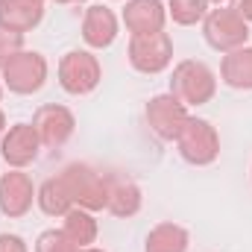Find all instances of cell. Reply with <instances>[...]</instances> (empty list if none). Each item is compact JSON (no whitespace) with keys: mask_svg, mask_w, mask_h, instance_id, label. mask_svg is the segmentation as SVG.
<instances>
[{"mask_svg":"<svg viewBox=\"0 0 252 252\" xmlns=\"http://www.w3.org/2000/svg\"><path fill=\"white\" fill-rule=\"evenodd\" d=\"M170 94L179 97V103L188 106H199L214 94V73L211 67L202 62H182L173 73V85Z\"/></svg>","mask_w":252,"mask_h":252,"instance_id":"cell-1","label":"cell"},{"mask_svg":"<svg viewBox=\"0 0 252 252\" xmlns=\"http://www.w3.org/2000/svg\"><path fill=\"white\" fill-rule=\"evenodd\" d=\"M62 182L70 199H76L79 205H88V208H103L106 205V196H109V185L100 173H94L91 167L85 164H70L62 173Z\"/></svg>","mask_w":252,"mask_h":252,"instance_id":"cell-2","label":"cell"},{"mask_svg":"<svg viewBox=\"0 0 252 252\" xmlns=\"http://www.w3.org/2000/svg\"><path fill=\"white\" fill-rule=\"evenodd\" d=\"M250 30H247V21L235 12V9H214L205 21V38L211 47L217 50H232V47H241L247 41Z\"/></svg>","mask_w":252,"mask_h":252,"instance_id":"cell-3","label":"cell"},{"mask_svg":"<svg viewBox=\"0 0 252 252\" xmlns=\"http://www.w3.org/2000/svg\"><path fill=\"white\" fill-rule=\"evenodd\" d=\"M3 67H6V85L18 94H32L47 79V62L41 59V53H15Z\"/></svg>","mask_w":252,"mask_h":252,"instance_id":"cell-4","label":"cell"},{"mask_svg":"<svg viewBox=\"0 0 252 252\" xmlns=\"http://www.w3.org/2000/svg\"><path fill=\"white\" fill-rule=\"evenodd\" d=\"M173 56L170 38L164 32H144V35H132V47H129V59L138 70L144 73H158L161 67H167Z\"/></svg>","mask_w":252,"mask_h":252,"instance_id":"cell-5","label":"cell"},{"mask_svg":"<svg viewBox=\"0 0 252 252\" xmlns=\"http://www.w3.org/2000/svg\"><path fill=\"white\" fill-rule=\"evenodd\" d=\"M59 76H62V88L70 94H88L97 88L100 82V64L91 53L73 50L67 53L59 64Z\"/></svg>","mask_w":252,"mask_h":252,"instance_id":"cell-6","label":"cell"},{"mask_svg":"<svg viewBox=\"0 0 252 252\" xmlns=\"http://www.w3.org/2000/svg\"><path fill=\"white\" fill-rule=\"evenodd\" d=\"M179 144H182V156L193 161V164H208V161H214L217 158V150H220V144H217V132L211 129L208 121H190L182 126V132H179Z\"/></svg>","mask_w":252,"mask_h":252,"instance_id":"cell-7","label":"cell"},{"mask_svg":"<svg viewBox=\"0 0 252 252\" xmlns=\"http://www.w3.org/2000/svg\"><path fill=\"white\" fill-rule=\"evenodd\" d=\"M147 118H150V126L161 135V138H179L182 126L188 124V115L182 109V103L167 94V97H156L147 109Z\"/></svg>","mask_w":252,"mask_h":252,"instance_id":"cell-8","label":"cell"},{"mask_svg":"<svg viewBox=\"0 0 252 252\" xmlns=\"http://www.w3.org/2000/svg\"><path fill=\"white\" fill-rule=\"evenodd\" d=\"M38 132L35 126H27V124H18L9 129V135L3 138V158L9 164H30L38 153Z\"/></svg>","mask_w":252,"mask_h":252,"instance_id":"cell-9","label":"cell"},{"mask_svg":"<svg viewBox=\"0 0 252 252\" xmlns=\"http://www.w3.org/2000/svg\"><path fill=\"white\" fill-rule=\"evenodd\" d=\"M30 205H32V185H30V179L21 170L6 173L0 179V208H3V214L21 217Z\"/></svg>","mask_w":252,"mask_h":252,"instance_id":"cell-10","label":"cell"},{"mask_svg":"<svg viewBox=\"0 0 252 252\" xmlns=\"http://www.w3.org/2000/svg\"><path fill=\"white\" fill-rule=\"evenodd\" d=\"M35 132L44 144H64L73 132V115L64 106H44L35 115Z\"/></svg>","mask_w":252,"mask_h":252,"instance_id":"cell-11","label":"cell"},{"mask_svg":"<svg viewBox=\"0 0 252 252\" xmlns=\"http://www.w3.org/2000/svg\"><path fill=\"white\" fill-rule=\"evenodd\" d=\"M41 21V0H0V27L9 32H24Z\"/></svg>","mask_w":252,"mask_h":252,"instance_id":"cell-12","label":"cell"},{"mask_svg":"<svg viewBox=\"0 0 252 252\" xmlns=\"http://www.w3.org/2000/svg\"><path fill=\"white\" fill-rule=\"evenodd\" d=\"M126 27L132 30V35H144V32H161L164 24V6L158 0H132L124 12Z\"/></svg>","mask_w":252,"mask_h":252,"instance_id":"cell-13","label":"cell"},{"mask_svg":"<svg viewBox=\"0 0 252 252\" xmlns=\"http://www.w3.org/2000/svg\"><path fill=\"white\" fill-rule=\"evenodd\" d=\"M82 32H85V41L91 47H109L118 35V18L112 9L106 6H91L88 15H85V24H82Z\"/></svg>","mask_w":252,"mask_h":252,"instance_id":"cell-14","label":"cell"},{"mask_svg":"<svg viewBox=\"0 0 252 252\" xmlns=\"http://www.w3.org/2000/svg\"><path fill=\"white\" fill-rule=\"evenodd\" d=\"M109 185V196H106V208L115 211V214H135L141 208V190L132 179H115V182H106Z\"/></svg>","mask_w":252,"mask_h":252,"instance_id":"cell-15","label":"cell"},{"mask_svg":"<svg viewBox=\"0 0 252 252\" xmlns=\"http://www.w3.org/2000/svg\"><path fill=\"white\" fill-rule=\"evenodd\" d=\"M188 250V232L173 223H161L147 238V252H185Z\"/></svg>","mask_w":252,"mask_h":252,"instance_id":"cell-16","label":"cell"},{"mask_svg":"<svg viewBox=\"0 0 252 252\" xmlns=\"http://www.w3.org/2000/svg\"><path fill=\"white\" fill-rule=\"evenodd\" d=\"M223 79L232 88H252V50H235L223 62Z\"/></svg>","mask_w":252,"mask_h":252,"instance_id":"cell-17","label":"cell"},{"mask_svg":"<svg viewBox=\"0 0 252 252\" xmlns=\"http://www.w3.org/2000/svg\"><path fill=\"white\" fill-rule=\"evenodd\" d=\"M70 193L64 188L62 176L59 179H47L44 185H41V193H38V205L47 211V214H67L70 211Z\"/></svg>","mask_w":252,"mask_h":252,"instance_id":"cell-18","label":"cell"},{"mask_svg":"<svg viewBox=\"0 0 252 252\" xmlns=\"http://www.w3.org/2000/svg\"><path fill=\"white\" fill-rule=\"evenodd\" d=\"M64 235L76 244V247H88L97 238V223L91 214L85 211H67V223H64Z\"/></svg>","mask_w":252,"mask_h":252,"instance_id":"cell-19","label":"cell"},{"mask_svg":"<svg viewBox=\"0 0 252 252\" xmlns=\"http://www.w3.org/2000/svg\"><path fill=\"white\" fill-rule=\"evenodd\" d=\"M205 3L208 0H170V12H173V21L179 24H193L205 15Z\"/></svg>","mask_w":252,"mask_h":252,"instance_id":"cell-20","label":"cell"},{"mask_svg":"<svg viewBox=\"0 0 252 252\" xmlns=\"http://www.w3.org/2000/svg\"><path fill=\"white\" fill-rule=\"evenodd\" d=\"M38 252H79V247L64 232H44L38 238Z\"/></svg>","mask_w":252,"mask_h":252,"instance_id":"cell-21","label":"cell"},{"mask_svg":"<svg viewBox=\"0 0 252 252\" xmlns=\"http://www.w3.org/2000/svg\"><path fill=\"white\" fill-rule=\"evenodd\" d=\"M18 47H21V35H18V32H9V30L0 27V64L9 62V59L15 56Z\"/></svg>","mask_w":252,"mask_h":252,"instance_id":"cell-22","label":"cell"},{"mask_svg":"<svg viewBox=\"0 0 252 252\" xmlns=\"http://www.w3.org/2000/svg\"><path fill=\"white\" fill-rule=\"evenodd\" d=\"M0 252H27L18 235H0Z\"/></svg>","mask_w":252,"mask_h":252,"instance_id":"cell-23","label":"cell"},{"mask_svg":"<svg viewBox=\"0 0 252 252\" xmlns=\"http://www.w3.org/2000/svg\"><path fill=\"white\" fill-rule=\"evenodd\" d=\"M235 12L244 21H252V0H235Z\"/></svg>","mask_w":252,"mask_h":252,"instance_id":"cell-24","label":"cell"},{"mask_svg":"<svg viewBox=\"0 0 252 252\" xmlns=\"http://www.w3.org/2000/svg\"><path fill=\"white\" fill-rule=\"evenodd\" d=\"M0 132H3V115H0Z\"/></svg>","mask_w":252,"mask_h":252,"instance_id":"cell-25","label":"cell"},{"mask_svg":"<svg viewBox=\"0 0 252 252\" xmlns=\"http://www.w3.org/2000/svg\"><path fill=\"white\" fill-rule=\"evenodd\" d=\"M82 252H100V250H82Z\"/></svg>","mask_w":252,"mask_h":252,"instance_id":"cell-26","label":"cell"},{"mask_svg":"<svg viewBox=\"0 0 252 252\" xmlns=\"http://www.w3.org/2000/svg\"><path fill=\"white\" fill-rule=\"evenodd\" d=\"M62 3H76V0H62Z\"/></svg>","mask_w":252,"mask_h":252,"instance_id":"cell-27","label":"cell"}]
</instances>
